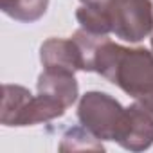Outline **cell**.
Wrapping results in <instances>:
<instances>
[{"label": "cell", "mask_w": 153, "mask_h": 153, "mask_svg": "<svg viewBox=\"0 0 153 153\" xmlns=\"http://www.w3.org/2000/svg\"><path fill=\"white\" fill-rule=\"evenodd\" d=\"M151 49H153V33H151Z\"/></svg>", "instance_id": "8fae6325"}, {"label": "cell", "mask_w": 153, "mask_h": 153, "mask_svg": "<svg viewBox=\"0 0 153 153\" xmlns=\"http://www.w3.org/2000/svg\"><path fill=\"white\" fill-rule=\"evenodd\" d=\"M103 7L110 33L119 40L139 43L153 33L151 0H106Z\"/></svg>", "instance_id": "7a4b0ae2"}, {"label": "cell", "mask_w": 153, "mask_h": 153, "mask_svg": "<svg viewBox=\"0 0 153 153\" xmlns=\"http://www.w3.org/2000/svg\"><path fill=\"white\" fill-rule=\"evenodd\" d=\"M115 142L128 151L148 149L153 144V112H149L139 101L126 106Z\"/></svg>", "instance_id": "277c9868"}, {"label": "cell", "mask_w": 153, "mask_h": 153, "mask_svg": "<svg viewBox=\"0 0 153 153\" xmlns=\"http://www.w3.org/2000/svg\"><path fill=\"white\" fill-rule=\"evenodd\" d=\"M126 108L105 92H87L78 103V119L81 126L101 140H114L119 135Z\"/></svg>", "instance_id": "3957f363"}, {"label": "cell", "mask_w": 153, "mask_h": 153, "mask_svg": "<svg viewBox=\"0 0 153 153\" xmlns=\"http://www.w3.org/2000/svg\"><path fill=\"white\" fill-rule=\"evenodd\" d=\"M36 88L40 94L52 97L54 101L61 103L65 108H70L79 96V85L76 81L72 72L63 70H51L43 68V72L38 76Z\"/></svg>", "instance_id": "8992f818"}, {"label": "cell", "mask_w": 153, "mask_h": 153, "mask_svg": "<svg viewBox=\"0 0 153 153\" xmlns=\"http://www.w3.org/2000/svg\"><path fill=\"white\" fill-rule=\"evenodd\" d=\"M49 7V0H0V9L4 15L16 22H36Z\"/></svg>", "instance_id": "ba28073f"}, {"label": "cell", "mask_w": 153, "mask_h": 153, "mask_svg": "<svg viewBox=\"0 0 153 153\" xmlns=\"http://www.w3.org/2000/svg\"><path fill=\"white\" fill-rule=\"evenodd\" d=\"M81 4H103V2H106V0H79Z\"/></svg>", "instance_id": "30bf717a"}, {"label": "cell", "mask_w": 153, "mask_h": 153, "mask_svg": "<svg viewBox=\"0 0 153 153\" xmlns=\"http://www.w3.org/2000/svg\"><path fill=\"white\" fill-rule=\"evenodd\" d=\"M59 151H105V146L85 126H72L63 133Z\"/></svg>", "instance_id": "9c48e42d"}, {"label": "cell", "mask_w": 153, "mask_h": 153, "mask_svg": "<svg viewBox=\"0 0 153 153\" xmlns=\"http://www.w3.org/2000/svg\"><path fill=\"white\" fill-rule=\"evenodd\" d=\"M40 61L43 68L76 74L83 70L81 51L72 38H49L40 47Z\"/></svg>", "instance_id": "5b68a950"}, {"label": "cell", "mask_w": 153, "mask_h": 153, "mask_svg": "<svg viewBox=\"0 0 153 153\" xmlns=\"http://www.w3.org/2000/svg\"><path fill=\"white\" fill-rule=\"evenodd\" d=\"M33 97L31 90L22 85H9L2 87V108H0V123L4 126H18V119Z\"/></svg>", "instance_id": "52a82bcc"}, {"label": "cell", "mask_w": 153, "mask_h": 153, "mask_svg": "<svg viewBox=\"0 0 153 153\" xmlns=\"http://www.w3.org/2000/svg\"><path fill=\"white\" fill-rule=\"evenodd\" d=\"M92 72L101 74L139 103L153 97V52L144 47H123L105 36L94 54Z\"/></svg>", "instance_id": "6da1fadb"}]
</instances>
